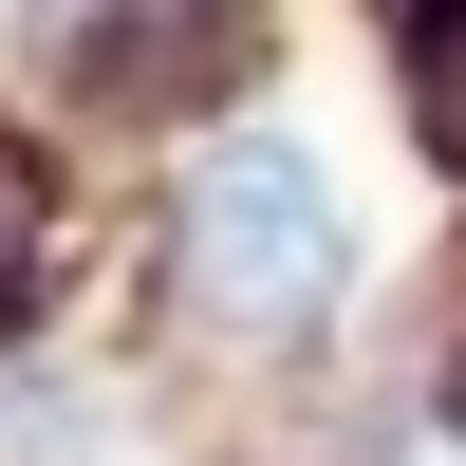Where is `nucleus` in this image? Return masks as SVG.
Here are the masks:
<instances>
[{"label":"nucleus","mask_w":466,"mask_h":466,"mask_svg":"<svg viewBox=\"0 0 466 466\" xmlns=\"http://www.w3.org/2000/svg\"><path fill=\"white\" fill-rule=\"evenodd\" d=\"M336 280H355V206H336V168L299 131L187 149V187H168V299L206 336H318Z\"/></svg>","instance_id":"obj_1"},{"label":"nucleus","mask_w":466,"mask_h":466,"mask_svg":"<svg viewBox=\"0 0 466 466\" xmlns=\"http://www.w3.org/2000/svg\"><path fill=\"white\" fill-rule=\"evenodd\" d=\"M75 37H94L131 94H168V75H243V0H75Z\"/></svg>","instance_id":"obj_2"},{"label":"nucleus","mask_w":466,"mask_h":466,"mask_svg":"<svg viewBox=\"0 0 466 466\" xmlns=\"http://www.w3.org/2000/svg\"><path fill=\"white\" fill-rule=\"evenodd\" d=\"M37 261H56V187H37V149H0V318L37 299Z\"/></svg>","instance_id":"obj_3"}]
</instances>
